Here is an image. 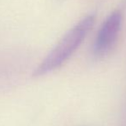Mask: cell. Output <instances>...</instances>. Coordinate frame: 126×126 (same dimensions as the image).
I'll return each instance as SVG.
<instances>
[{
	"label": "cell",
	"mask_w": 126,
	"mask_h": 126,
	"mask_svg": "<svg viewBox=\"0 0 126 126\" xmlns=\"http://www.w3.org/2000/svg\"><path fill=\"white\" fill-rule=\"evenodd\" d=\"M95 20L94 15L87 16L70 28L37 67L33 76H44L62 66L81 45L93 28Z\"/></svg>",
	"instance_id": "1"
},
{
	"label": "cell",
	"mask_w": 126,
	"mask_h": 126,
	"mask_svg": "<svg viewBox=\"0 0 126 126\" xmlns=\"http://www.w3.org/2000/svg\"><path fill=\"white\" fill-rule=\"evenodd\" d=\"M122 21V12L118 10L113 11L103 22L94 44L95 56L103 57L112 49L121 29Z\"/></svg>",
	"instance_id": "2"
}]
</instances>
